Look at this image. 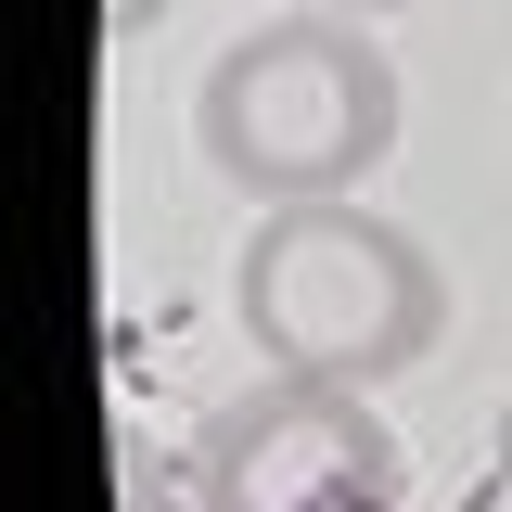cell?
I'll list each match as a JSON object with an SVG mask.
<instances>
[{
  "mask_svg": "<svg viewBox=\"0 0 512 512\" xmlns=\"http://www.w3.org/2000/svg\"><path fill=\"white\" fill-rule=\"evenodd\" d=\"M320 13H359V26H372V13H410V0H320Z\"/></svg>",
  "mask_w": 512,
  "mask_h": 512,
  "instance_id": "5",
  "label": "cell"
},
{
  "mask_svg": "<svg viewBox=\"0 0 512 512\" xmlns=\"http://www.w3.org/2000/svg\"><path fill=\"white\" fill-rule=\"evenodd\" d=\"M192 154L269 205H346L397 154V52L359 13H269L192 90Z\"/></svg>",
  "mask_w": 512,
  "mask_h": 512,
  "instance_id": "2",
  "label": "cell"
},
{
  "mask_svg": "<svg viewBox=\"0 0 512 512\" xmlns=\"http://www.w3.org/2000/svg\"><path fill=\"white\" fill-rule=\"evenodd\" d=\"M167 26V0H103V39H154Z\"/></svg>",
  "mask_w": 512,
  "mask_h": 512,
  "instance_id": "4",
  "label": "cell"
},
{
  "mask_svg": "<svg viewBox=\"0 0 512 512\" xmlns=\"http://www.w3.org/2000/svg\"><path fill=\"white\" fill-rule=\"evenodd\" d=\"M500 500H512V397H500Z\"/></svg>",
  "mask_w": 512,
  "mask_h": 512,
  "instance_id": "6",
  "label": "cell"
},
{
  "mask_svg": "<svg viewBox=\"0 0 512 512\" xmlns=\"http://www.w3.org/2000/svg\"><path fill=\"white\" fill-rule=\"evenodd\" d=\"M410 448L359 384L256 372L192 436V512H397Z\"/></svg>",
  "mask_w": 512,
  "mask_h": 512,
  "instance_id": "3",
  "label": "cell"
},
{
  "mask_svg": "<svg viewBox=\"0 0 512 512\" xmlns=\"http://www.w3.org/2000/svg\"><path fill=\"white\" fill-rule=\"evenodd\" d=\"M231 320L269 372L308 384H359L384 397L397 372H423L448 333V269L410 218L384 205H269L231 256Z\"/></svg>",
  "mask_w": 512,
  "mask_h": 512,
  "instance_id": "1",
  "label": "cell"
}]
</instances>
